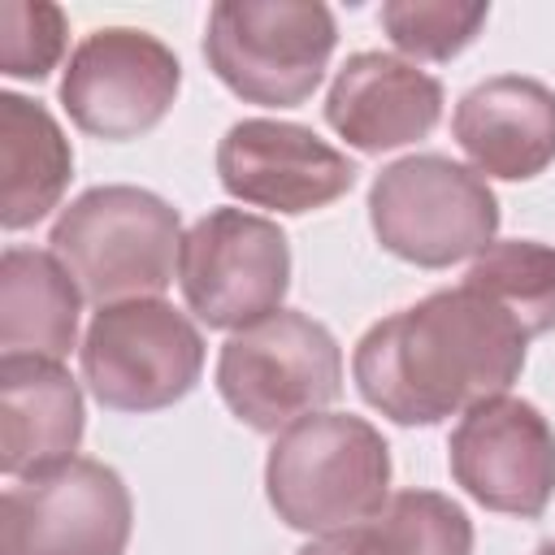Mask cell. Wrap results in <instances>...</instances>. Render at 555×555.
Here are the masks:
<instances>
[{
    "label": "cell",
    "mask_w": 555,
    "mask_h": 555,
    "mask_svg": "<svg viewBox=\"0 0 555 555\" xmlns=\"http://www.w3.org/2000/svg\"><path fill=\"white\" fill-rule=\"evenodd\" d=\"M343 542L351 555H473V520L451 494L399 490Z\"/></svg>",
    "instance_id": "18"
},
{
    "label": "cell",
    "mask_w": 555,
    "mask_h": 555,
    "mask_svg": "<svg viewBox=\"0 0 555 555\" xmlns=\"http://www.w3.org/2000/svg\"><path fill=\"white\" fill-rule=\"evenodd\" d=\"M338 48L334 13L321 0H221L208 9L204 61L247 104H304Z\"/></svg>",
    "instance_id": "5"
},
{
    "label": "cell",
    "mask_w": 555,
    "mask_h": 555,
    "mask_svg": "<svg viewBox=\"0 0 555 555\" xmlns=\"http://www.w3.org/2000/svg\"><path fill=\"white\" fill-rule=\"evenodd\" d=\"M451 134L481 178L529 182L555 160V91L525 74L486 78L460 95Z\"/></svg>",
    "instance_id": "14"
},
{
    "label": "cell",
    "mask_w": 555,
    "mask_h": 555,
    "mask_svg": "<svg viewBox=\"0 0 555 555\" xmlns=\"http://www.w3.org/2000/svg\"><path fill=\"white\" fill-rule=\"evenodd\" d=\"M490 4L460 0H386L377 22L386 39L412 61H451L460 56L486 26Z\"/></svg>",
    "instance_id": "20"
},
{
    "label": "cell",
    "mask_w": 555,
    "mask_h": 555,
    "mask_svg": "<svg viewBox=\"0 0 555 555\" xmlns=\"http://www.w3.org/2000/svg\"><path fill=\"white\" fill-rule=\"evenodd\" d=\"M65 13L48 0L0 4V69L22 82H43L65 56Z\"/></svg>",
    "instance_id": "21"
},
{
    "label": "cell",
    "mask_w": 555,
    "mask_h": 555,
    "mask_svg": "<svg viewBox=\"0 0 555 555\" xmlns=\"http://www.w3.org/2000/svg\"><path fill=\"white\" fill-rule=\"evenodd\" d=\"M533 555H555V542H542V546H538Z\"/></svg>",
    "instance_id": "23"
},
{
    "label": "cell",
    "mask_w": 555,
    "mask_h": 555,
    "mask_svg": "<svg viewBox=\"0 0 555 555\" xmlns=\"http://www.w3.org/2000/svg\"><path fill=\"white\" fill-rule=\"evenodd\" d=\"M447 464L486 512L538 520L555 494V429L529 399L499 395L455 421Z\"/></svg>",
    "instance_id": "11"
},
{
    "label": "cell",
    "mask_w": 555,
    "mask_h": 555,
    "mask_svg": "<svg viewBox=\"0 0 555 555\" xmlns=\"http://www.w3.org/2000/svg\"><path fill=\"white\" fill-rule=\"evenodd\" d=\"M464 286L499 304L529 343L555 330V247L538 238L490 243L468 264Z\"/></svg>",
    "instance_id": "19"
},
{
    "label": "cell",
    "mask_w": 555,
    "mask_h": 555,
    "mask_svg": "<svg viewBox=\"0 0 555 555\" xmlns=\"http://www.w3.org/2000/svg\"><path fill=\"white\" fill-rule=\"evenodd\" d=\"M82 291L69 269L39 247H4L0 256V347L4 356L65 360L78 343Z\"/></svg>",
    "instance_id": "17"
},
{
    "label": "cell",
    "mask_w": 555,
    "mask_h": 555,
    "mask_svg": "<svg viewBox=\"0 0 555 555\" xmlns=\"http://www.w3.org/2000/svg\"><path fill=\"white\" fill-rule=\"evenodd\" d=\"M369 225L377 243L416 264L451 269L477 260L499 234V195L490 182L442 152L390 160L369 186Z\"/></svg>",
    "instance_id": "4"
},
{
    "label": "cell",
    "mask_w": 555,
    "mask_h": 555,
    "mask_svg": "<svg viewBox=\"0 0 555 555\" xmlns=\"http://www.w3.org/2000/svg\"><path fill=\"white\" fill-rule=\"evenodd\" d=\"M264 494L278 520L308 538L351 533L386 507L390 447L364 416H304L273 438L264 460Z\"/></svg>",
    "instance_id": "2"
},
{
    "label": "cell",
    "mask_w": 555,
    "mask_h": 555,
    "mask_svg": "<svg viewBox=\"0 0 555 555\" xmlns=\"http://www.w3.org/2000/svg\"><path fill=\"white\" fill-rule=\"evenodd\" d=\"M82 390L56 360H0V468L9 481H30L78 460Z\"/></svg>",
    "instance_id": "15"
},
{
    "label": "cell",
    "mask_w": 555,
    "mask_h": 555,
    "mask_svg": "<svg viewBox=\"0 0 555 555\" xmlns=\"http://www.w3.org/2000/svg\"><path fill=\"white\" fill-rule=\"evenodd\" d=\"M525 347L520 325L460 282L369 325L351 351V377L360 399L395 425H438L507 395Z\"/></svg>",
    "instance_id": "1"
},
{
    "label": "cell",
    "mask_w": 555,
    "mask_h": 555,
    "mask_svg": "<svg viewBox=\"0 0 555 555\" xmlns=\"http://www.w3.org/2000/svg\"><path fill=\"white\" fill-rule=\"evenodd\" d=\"M78 364L100 408L160 412L195 390L204 373V334L169 299H126L95 308Z\"/></svg>",
    "instance_id": "7"
},
{
    "label": "cell",
    "mask_w": 555,
    "mask_h": 555,
    "mask_svg": "<svg viewBox=\"0 0 555 555\" xmlns=\"http://www.w3.org/2000/svg\"><path fill=\"white\" fill-rule=\"evenodd\" d=\"M48 243L95 308L160 299L178 273L182 217L156 191L113 182L82 191L56 217Z\"/></svg>",
    "instance_id": "3"
},
{
    "label": "cell",
    "mask_w": 555,
    "mask_h": 555,
    "mask_svg": "<svg viewBox=\"0 0 555 555\" xmlns=\"http://www.w3.org/2000/svg\"><path fill=\"white\" fill-rule=\"evenodd\" d=\"M134 503L117 468L69 460L0 499V555H126Z\"/></svg>",
    "instance_id": "10"
},
{
    "label": "cell",
    "mask_w": 555,
    "mask_h": 555,
    "mask_svg": "<svg viewBox=\"0 0 555 555\" xmlns=\"http://www.w3.org/2000/svg\"><path fill=\"white\" fill-rule=\"evenodd\" d=\"M74 178V147L61 121L17 91H0V225H39Z\"/></svg>",
    "instance_id": "16"
},
{
    "label": "cell",
    "mask_w": 555,
    "mask_h": 555,
    "mask_svg": "<svg viewBox=\"0 0 555 555\" xmlns=\"http://www.w3.org/2000/svg\"><path fill=\"white\" fill-rule=\"evenodd\" d=\"M442 82L395 52H356L330 82L325 121L364 156L408 147L442 121Z\"/></svg>",
    "instance_id": "13"
},
{
    "label": "cell",
    "mask_w": 555,
    "mask_h": 555,
    "mask_svg": "<svg viewBox=\"0 0 555 555\" xmlns=\"http://www.w3.org/2000/svg\"><path fill=\"white\" fill-rule=\"evenodd\" d=\"M178 87L182 65L165 39L139 26H100L69 52L61 104L82 134L126 143L165 121Z\"/></svg>",
    "instance_id": "9"
},
{
    "label": "cell",
    "mask_w": 555,
    "mask_h": 555,
    "mask_svg": "<svg viewBox=\"0 0 555 555\" xmlns=\"http://www.w3.org/2000/svg\"><path fill=\"white\" fill-rule=\"evenodd\" d=\"M299 555H351V551H347V542H343V533H338V538H312Z\"/></svg>",
    "instance_id": "22"
},
{
    "label": "cell",
    "mask_w": 555,
    "mask_h": 555,
    "mask_svg": "<svg viewBox=\"0 0 555 555\" xmlns=\"http://www.w3.org/2000/svg\"><path fill=\"white\" fill-rule=\"evenodd\" d=\"M356 165L317 130L278 117H243L217 143V178L225 195L269 212H317L343 199Z\"/></svg>",
    "instance_id": "12"
},
{
    "label": "cell",
    "mask_w": 555,
    "mask_h": 555,
    "mask_svg": "<svg viewBox=\"0 0 555 555\" xmlns=\"http://www.w3.org/2000/svg\"><path fill=\"white\" fill-rule=\"evenodd\" d=\"M217 395L247 429L282 434L343 395V347L317 317L278 308L225 338Z\"/></svg>",
    "instance_id": "6"
},
{
    "label": "cell",
    "mask_w": 555,
    "mask_h": 555,
    "mask_svg": "<svg viewBox=\"0 0 555 555\" xmlns=\"http://www.w3.org/2000/svg\"><path fill=\"white\" fill-rule=\"evenodd\" d=\"M178 286L208 330H247L291 291V243L273 217L208 208L178 247Z\"/></svg>",
    "instance_id": "8"
}]
</instances>
